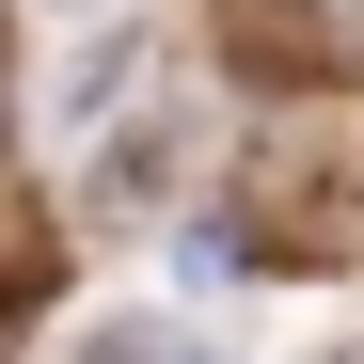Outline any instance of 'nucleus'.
<instances>
[{"instance_id": "f257e3e1", "label": "nucleus", "mask_w": 364, "mask_h": 364, "mask_svg": "<svg viewBox=\"0 0 364 364\" xmlns=\"http://www.w3.org/2000/svg\"><path fill=\"white\" fill-rule=\"evenodd\" d=\"M348 237H364V159L254 143V174H237V269H333Z\"/></svg>"}, {"instance_id": "f03ea898", "label": "nucleus", "mask_w": 364, "mask_h": 364, "mask_svg": "<svg viewBox=\"0 0 364 364\" xmlns=\"http://www.w3.org/2000/svg\"><path fill=\"white\" fill-rule=\"evenodd\" d=\"M174 174H191V127H174V111H111L95 159H80V206H95V222H143Z\"/></svg>"}, {"instance_id": "7ed1b4c3", "label": "nucleus", "mask_w": 364, "mask_h": 364, "mask_svg": "<svg viewBox=\"0 0 364 364\" xmlns=\"http://www.w3.org/2000/svg\"><path fill=\"white\" fill-rule=\"evenodd\" d=\"M333 16H317V0H237V32H222V64L237 80H333Z\"/></svg>"}, {"instance_id": "20e7f679", "label": "nucleus", "mask_w": 364, "mask_h": 364, "mask_svg": "<svg viewBox=\"0 0 364 364\" xmlns=\"http://www.w3.org/2000/svg\"><path fill=\"white\" fill-rule=\"evenodd\" d=\"M143 64H159V48H143V32H95V64H64V95H48V111H64V143H95V127H111V111H127V95H143Z\"/></svg>"}, {"instance_id": "39448f33", "label": "nucleus", "mask_w": 364, "mask_h": 364, "mask_svg": "<svg viewBox=\"0 0 364 364\" xmlns=\"http://www.w3.org/2000/svg\"><path fill=\"white\" fill-rule=\"evenodd\" d=\"M64 364H191V333L127 301V317H80V348H64Z\"/></svg>"}, {"instance_id": "423d86ee", "label": "nucleus", "mask_w": 364, "mask_h": 364, "mask_svg": "<svg viewBox=\"0 0 364 364\" xmlns=\"http://www.w3.org/2000/svg\"><path fill=\"white\" fill-rule=\"evenodd\" d=\"M48 16H111V0H48Z\"/></svg>"}, {"instance_id": "0eeeda50", "label": "nucleus", "mask_w": 364, "mask_h": 364, "mask_svg": "<svg viewBox=\"0 0 364 364\" xmlns=\"http://www.w3.org/2000/svg\"><path fill=\"white\" fill-rule=\"evenodd\" d=\"M317 364H364V333H348V348H317Z\"/></svg>"}]
</instances>
